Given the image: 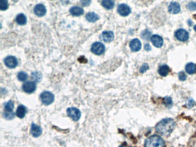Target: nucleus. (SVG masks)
Instances as JSON below:
<instances>
[{
  "instance_id": "nucleus-1",
  "label": "nucleus",
  "mask_w": 196,
  "mask_h": 147,
  "mask_svg": "<svg viewBox=\"0 0 196 147\" xmlns=\"http://www.w3.org/2000/svg\"><path fill=\"white\" fill-rule=\"evenodd\" d=\"M175 127V122L171 118H165L159 121L155 127L157 133L167 136L170 135Z\"/></svg>"
},
{
  "instance_id": "nucleus-2",
  "label": "nucleus",
  "mask_w": 196,
  "mask_h": 147,
  "mask_svg": "<svg viewBox=\"0 0 196 147\" xmlns=\"http://www.w3.org/2000/svg\"><path fill=\"white\" fill-rule=\"evenodd\" d=\"M163 139L158 135H152L145 141L144 147H165Z\"/></svg>"
},
{
  "instance_id": "nucleus-3",
  "label": "nucleus",
  "mask_w": 196,
  "mask_h": 147,
  "mask_svg": "<svg viewBox=\"0 0 196 147\" xmlns=\"http://www.w3.org/2000/svg\"><path fill=\"white\" fill-rule=\"evenodd\" d=\"M40 99L44 105H50L54 101V95L50 91H45L40 94Z\"/></svg>"
},
{
  "instance_id": "nucleus-4",
  "label": "nucleus",
  "mask_w": 196,
  "mask_h": 147,
  "mask_svg": "<svg viewBox=\"0 0 196 147\" xmlns=\"http://www.w3.org/2000/svg\"><path fill=\"white\" fill-rule=\"evenodd\" d=\"M105 50V46L100 42H96L91 46V52L97 55H100L104 53Z\"/></svg>"
},
{
  "instance_id": "nucleus-5",
  "label": "nucleus",
  "mask_w": 196,
  "mask_h": 147,
  "mask_svg": "<svg viewBox=\"0 0 196 147\" xmlns=\"http://www.w3.org/2000/svg\"><path fill=\"white\" fill-rule=\"evenodd\" d=\"M67 114L73 120L77 121H78L81 116V113L79 109L76 108H69L67 110Z\"/></svg>"
},
{
  "instance_id": "nucleus-6",
  "label": "nucleus",
  "mask_w": 196,
  "mask_h": 147,
  "mask_svg": "<svg viewBox=\"0 0 196 147\" xmlns=\"http://www.w3.org/2000/svg\"><path fill=\"white\" fill-rule=\"evenodd\" d=\"M175 36L177 40L181 41H186L189 39V34L186 30L180 29L175 33Z\"/></svg>"
},
{
  "instance_id": "nucleus-7",
  "label": "nucleus",
  "mask_w": 196,
  "mask_h": 147,
  "mask_svg": "<svg viewBox=\"0 0 196 147\" xmlns=\"http://www.w3.org/2000/svg\"><path fill=\"white\" fill-rule=\"evenodd\" d=\"M36 89V83L34 82L28 81L24 83L23 85V90L24 92L27 93H33Z\"/></svg>"
},
{
  "instance_id": "nucleus-8",
  "label": "nucleus",
  "mask_w": 196,
  "mask_h": 147,
  "mask_svg": "<svg viewBox=\"0 0 196 147\" xmlns=\"http://www.w3.org/2000/svg\"><path fill=\"white\" fill-rule=\"evenodd\" d=\"M117 11L121 16L125 17L127 16L130 14L131 10L128 5L124 4H122L118 6Z\"/></svg>"
},
{
  "instance_id": "nucleus-9",
  "label": "nucleus",
  "mask_w": 196,
  "mask_h": 147,
  "mask_svg": "<svg viewBox=\"0 0 196 147\" xmlns=\"http://www.w3.org/2000/svg\"><path fill=\"white\" fill-rule=\"evenodd\" d=\"M5 65L9 68H14L18 65V61L15 57L13 56H7L4 60Z\"/></svg>"
},
{
  "instance_id": "nucleus-10",
  "label": "nucleus",
  "mask_w": 196,
  "mask_h": 147,
  "mask_svg": "<svg viewBox=\"0 0 196 147\" xmlns=\"http://www.w3.org/2000/svg\"><path fill=\"white\" fill-rule=\"evenodd\" d=\"M151 41L153 45L157 48H161L163 44V38L158 34L152 35L151 37Z\"/></svg>"
},
{
  "instance_id": "nucleus-11",
  "label": "nucleus",
  "mask_w": 196,
  "mask_h": 147,
  "mask_svg": "<svg viewBox=\"0 0 196 147\" xmlns=\"http://www.w3.org/2000/svg\"><path fill=\"white\" fill-rule=\"evenodd\" d=\"M168 12L171 14H177L181 11V6L179 3L176 2H172L168 6Z\"/></svg>"
},
{
  "instance_id": "nucleus-12",
  "label": "nucleus",
  "mask_w": 196,
  "mask_h": 147,
  "mask_svg": "<svg viewBox=\"0 0 196 147\" xmlns=\"http://www.w3.org/2000/svg\"><path fill=\"white\" fill-rule=\"evenodd\" d=\"M42 133L41 127L34 123H32L30 128V133L35 137H39Z\"/></svg>"
},
{
  "instance_id": "nucleus-13",
  "label": "nucleus",
  "mask_w": 196,
  "mask_h": 147,
  "mask_svg": "<svg viewBox=\"0 0 196 147\" xmlns=\"http://www.w3.org/2000/svg\"><path fill=\"white\" fill-rule=\"evenodd\" d=\"M46 8L43 4H38L34 8V12L38 16H44L46 14Z\"/></svg>"
},
{
  "instance_id": "nucleus-14",
  "label": "nucleus",
  "mask_w": 196,
  "mask_h": 147,
  "mask_svg": "<svg viewBox=\"0 0 196 147\" xmlns=\"http://www.w3.org/2000/svg\"><path fill=\"white\" fill-rule=\"evenodd\" d=\"M114 33L112 31H104L101 35V39L106 43L111 42L114 39Z\"/></svg>"
},
{
  "instance_id": "nucleus-15",
  "label": "nucleus",
  "mask_w": 196,
  "mask_h": 147,
  "mask_svg": "<svg viewBox=\"0 0 196 147\" xmlns=\"http://www.w3.org/2000/svg\"><path fill=\"white\" fill-rule=\"evenodd\" d=\"M129 47L132 51L137 52L141 49L142 44L139 39H134L131 41L129 43Z\"/></svg>"
},
{
  "instance_id": "nucleus-16",
  "label": "nucleus",
  "mask_w": 196,
  "mask_h": 147,
  "mask_svg": "<svg viewBox=\"0 0 196 147\" xmlns=\"http://www.w3.org/2000/svg\"><path fill=\"white\" fill-rule=\"evenodd\" d=\"M26 113H27L26 107L24 105H20L18 106V108L16 110V115H17V117H18V118H23L26 115Z\"/></svg>"
},
{
  "instance_id": "nucleus-17",
  "label": "nucleus",
  "mask_w": 196,
  "mask_h": 147,
  "mask_svg": "<svg viewBox=\"0 0 196 147\" xmlns=\"http://www.w3.org/2000/svg\"><path fill=\"white\" fill-rule=\"evenodd\" d=\"M70 13L74 16H80L84 13L83 9L79 6H73L70 9Z\"/></svg>"
},
{
  "instance_id": "nucleus-18",
  "label": "nucleus",
  "mask_w": 196,
  "mask_h": 147,
  "mask_svg": "<svg viewBox=\"0 0 196 147\" xmlns=\"http://www.w3.org/2000/svg\"><path fill=\"white\" fill-rule=\"evenodd\" d=\"M170 72V68L166 65H161L158 69V73L162 77H166Z\"/></svg>"
},
{
  "instance_id": "nucleus-19",
  "label": "nucleus",
  "mask_w": 196,
  "mask_h": 147,
  "mask_svg": "<svg viewBox=\"0 0 196 147\" xmlns=\"http://www.w3.org/2000/svg\"><path fill=\"white\" fill-rule=\"evenodd\" d=\"M186 71L189 74H193L196 72V65L193 63H189L185 67Z\"/></svg>"
},
{
  "instance_id": "nucleus-20",
  "label": "nucleus",
  "mask_w": 196,
  "mask_h": 147,
  "mask_svg": "<svg viewBox=\"0 0 196 147\" xmlns=\"http://www.w3.org/2000/svg\"><path fill=\"white\" fill-rule=\"evenodd\" d=\"M16 20L17 24L20 25H24L27 23V17L24 14L22 13L19 14L17 16Z\"/></svg>"
},
{
  "instance_id": "nucleus-21",
  "label": "nucleus",
  "mask_w": 196,
  "mask_h": 147,
  "mask_svg": "<svg viewBox=\"0 0 196 147\" xmlns=\"http://www.w3.org/2000/svg\"><path fill=\"white\" fill-rule=\"evenodd\" d=\"M86 20L91 23H94L99 19V16L94 12H89L86 16Z\"/></svg>"
},
{
  "instance_id": "nucleus-22",
  "label": "nucleus",
  "mask_w": 196,
  "mask_h": 147,
  "mask_svg": "<svg viewBox=\"0 0 196 147\" xmlns=\"http://www.w3.org/2000/svg\"><path fill=\"white\" fill-rule=\"evenodd\" d=\"M103 6L108 10L112 9L115 6V2L113 0H103L102 2Z\"/></svg>"
},
{
  "instance_id": "nucleus-23",
  "label": "nucleus",
  "mask_w": 196,
  "mask_h": 147,
  "mask_svg": "<svg viewBox=\"0 0 196 147\" xmlns=\"http://www.w3.org/2000/svg\"><path fill=\"white\" fill-rule=\"evenodd\" d=\"M14 109V103L12 101H9L5 104L4 110L5 112H13Z\"/></svg>"
},
{
  "instance_id": "nucleus-24",
  "label": "nucleus",
  "mask_w": 196,
  "mask_h": 147,
  "mask_svg": "<svg viewBox=\"0 0 196 147\" xmlns=\"http://www.w3.org/2000/svg\"><path fill=\"white\" fill-rule=\"evenodd\" d=\"M17 78H18V79L20 81L24 82V81H25L27 79V78H28V75H27V74L25 72L21 71V72H20L18 74Z\"/></svg>"
},
{
  "instance_id": "nucleus-25",
  "label": "nucleus",
  "mask_w": 196,
  "mask_h": 147,
  "mask_svg": "<svg viewBox=\"0 0 196 147\" xmlns=\"http://www.w3.org/2000/svg\"><path fill=\"white\" fill-rule=\"evenodd\" d=\"M163 102L164 104L166 105V107H167L168 108H171L173 106V100L172 98L170 97H165L163 98Z\"/></svg>"
},
{
  "instance_id": "nucleus-26",
  "label": "nucleus",
  "mask_w": 196,
  "mask_h": 147,
  "mask_svg": "<svg viewBox=\"0 0 196 147\" xmlns=\"http://www.w3.org/2000/svg\"><path fill=\"white\" fill-rule=\"evenodd\" d=\"M8 8V0H0V9L5 11Z\"/></svg>"
},
{
  "instance_id": "nucleus-27",
  "label": "nucleus",
  "mask_w": 196,
  "mask_h": 147,
  "mask_svg": "<svg viewBox=\"0 0 196 147\" xmlns=\"http://www.w3.org/2000/svg\"><path fill=\"white\" fill-rule=\"evenodd\" d=\"M4 117L6 120H12L15 117V114L13 112H5Z\"/></svg>"
},
{
  "instance_id": "nucleus-28",
  "label": "nucleus",
  "mask_w": 196,
  "mask_h": 147,
  "mask_svg": "<svg viewBox=\"0 0 196 147\" xmlns=\"http://www.w3.org/2000/svg\"><path fill=\"white\" fill-rule=\"evenodd\" d=\"M151 34L150 32H149L148 30H146L144 31H143V32L142 33V37L143 39H146L148 40L149 39V37Z\"/></svg>"
},
{
  "instance_id": "nucleus-29",
  "label": "nucleus",
  "mask_w": 196,
  "mask_h": 147,
  "mask_svg": "<svg viewBox=\"0 0 196 147\" xmlns=\"http://www.w3.org/2000/svg\"><path fill=\"white\" fill-rule=\"evenodd\" d=\"M188 8L192 11H194L196 10V3L195 2H191L188 4Z\"/></svg>"
},
{
  "instance_id": "nucleus-30",
  "label": "nucleus",
  "mask_w": 196,
  "mask_h": 147,
  "mask_svg": "<svg viewBox=\"0 0 196 147\" xmlns=\"http://www.w3.org/2000/svg\"><path fill=\"white\" fill-rule=\"evenodd\" d=\"M149 68V65L147 63H144L143 64L142 66L140 67V72L141 73H144L145 72H146Z\"/></svg>"
},
{
  "instance_id": "nucleus-31",
  "label": "nucleus",
  "mask_w": 196,
  "mask_h": 147,
  "mask_svg": "<svg viewBox=\"0 0 196 147\" xmlns=\"http://www.w3.org/2000/svg\"><path fill=\"white\" fill-rule=\"evenodd\" d=\"M178 78L181 81H185L186 80L187 76L183 72H180L178 74Z\"/></svg>"
},
{
  "instance_id": "nucleus-32",
  "label": "nucleus",
  "mask_w": 196,
  "mask_h": 147,
  "mask_svg": "<svg viewBox=\"0 0 196 147\" xmlns=\"http://www.w3.org/2000/svg\"><path fill=\"white\" fill-rule=\"evenodd\" d=\"M195 105V102L194 101V100L192 99H190L189 100V101H188V107H189V108H192L193 106H194Z\"/></svg>"
},
{
  "instance_id": "nucleus-33",
  "label": "nucleus",
  "mask_w": 196,
  "mask_h": 147,
  "mask_svg": "<svg viewBox=\"0 0 196 147\" xmlns=\"http://www.w3.org/2000/svg\"><path fill=\"white\" fill-rule=\"evenodd\" d=\"M91 3V0H81V4L83 6H89Z\"/></svg>"
},
{
  "instance_id": "nucleus-34",
  "label": "nucleus",
  "mask_w": 196,
  "mask_h": 147,
  "mask_svg": "<svg viewBox=\"0 0 196 147\" xmlns=\"http://www.w3.org/2000/svg\"><path fill=\"white\" fill-rule=\"evenodd\" d=\"M144 49L147 51H149L151 49V46H150L149 44H146L144 46Z\"/></svg>"
},
{
  "instance_id": "nucleus-35",
  "label": "nucleus",
  "mask_w": 196,
  "mask_h": 147,
  "mask_svg": "<svg viewBox=\"0 0 196 147\" xmlns=\"http://www.w3.org/2000/svg\"><path fill=\"white\" fill-rule=\"evenodd\" d=\"M127 147L126 146H125V145H124V144H122V145H121V146H120V147Z\"/></svg>"
},
{
  "instance_id": "nucleus-36",
  "label": "nucleus",
  "mask_w": 196,
  "mask_h": 147,
  "mask_svg": "<svg viewBox=\"0 0 196 147\" xmlns=\"http://www.w3.org/2000/svg\"><path fill=\"white\" fill-rule=\"evenodd\" d=\"M193 18H194L195 20H196V15H194L193 16Z\"/></svg>"
},
{
  "instance_id": "nucleus-37",
  "label": "nucleus",
  "mask_w": 196,
  "mask_h": 147,
  "mask_svg": "<svg viewBox=\"0 0 196 147\" xmlns=\"http://www.w3.org/2000/svg\"><path fill=\"white\" fill-rule=\"evenodd\" d=\"M194 30H195V31H196V25H195V27H194Z\"/></svg>"
}]
</instances>
